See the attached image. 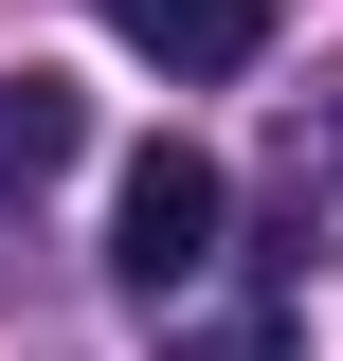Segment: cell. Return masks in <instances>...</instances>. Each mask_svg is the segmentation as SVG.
Segmentation results:
<instances>
[{
	"label": "cell",
	"mask_w": 343,
	"mask_h": 361,
	"mask_svg": "<svg viewBox=\"0 0 343 361\" xmlns=\"http://www.w3.org/2000/svg\"><path fill=\"white\" fill-rule=\"evenodd\" d=\"M217 217H235V199H217V163H199V145H145V163H127V199H109V271L163 307L181 271L217 253Z\"/></svg>",
	"instance_id": "1"
},
{
	"label": "cell",
	"mask_w": 343,
	"mask_h": 361,
	"mask_svg": "<svg viewBox=\"0 0 343 361\" xmlns=\"http://www.w3.org/2000/svg\"><path fill=\"white\" fill-rule=\"evenodd\" d=\"M127 54H163V73H253L271 54V0H90Z\"/></svg>",
	"instance_id": "2"
},
{
	"label": "cell",
	"mask_w": 343,
	"mask_h": 361,
	"mask_svg": "<svg viewBox=\"0 0 343 361\" xmlns=\"http://www.w3.org/2000/svg\"><path fill=\"white\" fill-rule=\"evenodd\" d=\"M73 145H90V90L18 54V73H0V199H37V180L73 163Z\"/></svg>",
	"instance_id": "3"
},
{
	"label": "cell",
	"mask_w": 343,
	"mask_h": 361,
	"mask_svg": "<svg viewBox=\"0 0 343 361\" xmlns=\"http://www.w3.org/2000/svg\"><path fill=\"white\" fill-rule=\"evenodd\" d=\"M163 361H289V325H199V343H163Z\"/></svg>",
	"instance_id": "4"
}]
</instances>
